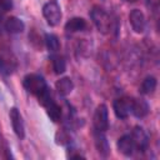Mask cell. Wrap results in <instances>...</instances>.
<instances>
[{
    "mask_svg": "<svg viewBox=\"0 0 160 160\" xmlns=\"http://www.w3.org/2000/svg\"><path fill=\"white\" fill-rule=\"evenodd\" d=\"M90 18H91L92 22L95 24L96 29L99 31H101L102 34L109 32V30L111 29V18L102 8L94 6L92 10L90 11Z\"/></svg>",
    "mask_w": 160,
    "mask_h": 160,
    "instance_id": "cell-1",
    "label": "cell"
},
{
    "mask_svg": "<svg viewBox=\"0 0 160 160\" xmlns=\"http://www.w3.org/2000/svg\"><path fill=\"white\" fill-rule=\"evenodd\" d=\"M22 85L28 92H30L35 96L40 95L48 88L44 78L38 75V74H28L22 80Z\"/></svg>",
    "mask_w": 160,
    "mask_h": 160,
    "instance_id": "cell-2",
    "label": "cell"
},
{
    "mask_svg": "<svg viewBox=\"0 0 160 160\" xmlns=\"http://www.w3.org/2000/svg\"><path fill=\"white\" fill-rule=\"evenodd\" d=\"M42 15H44L46 22L50 26H56L60 22L61 16H62L60 5L55 0H51V1L46 2L42 6Z\"/></svg>",
    "mask_w": 160,
    "mask_h": 160,
    "instance_id": "cell-3",
    "label": "cell"
},
{
    "mask_svg": "<svg viewBox=\"0 0 160 160\" xmlns=\"http://www.w3.org/2000/svg\"><path fill=\"white\" fill-rule=\"evenodd\" d=\"M92 122H94L95 130H98V131L105 132L109 129V112H108V106L105 104L98 105V108L94 112Z\"/></svg>",
    "mask_w": 160,
    "mask_h": 160,
    "instance_id": "cell-4",
    "label": "cell"
},
{
    "mask_svg": "<svg viewBox=\"0 0 160 160\" xmlns=\"http://www.w3.org/2000/svg\"><path fill=\"white\" fill-rule=\"evenodd\" d=\"M131 105H132V99H130V98L116 99L112 104V109H114L116 118L126 119L129 116V114L131 112Z\"/></svg>",
    "mask_w": 160,
    "mask_h": 160,
    "instance_id": "cell-5",
    "label": "cell"
},
{
    "mask_svg": "<svg viewBox=\"0 0 160 160\" xmlns=\"http://www.w3.org/2000/svg\"><path fill=\"white\" fill-rule=\"evenodd\" d=\"M10 120H11V125H12V130H14L15 135L19 139H24L25 138V125H24L22 116L16 108L10 109Z\"/></svg>",
    "mask_w": 160,
    "mask_h": 160,
    "instance_id": "cell-6",
    "label": "cell"
},
{
    "mask_svg": "<svg viewBox=\"0 0 160 160\" xmlns=\"http://www.w3.org/2000/svg\"><path fill=\"white\" fill-rule=\"evenodd\" d=\"M131 139L134 141L135 149L140 151H145L149 146V136L141 126H135L131 132Z\"/></svg>",
    "mask_w": 160,
    "mask_h": 160,
    "instance_id": "cell-7",
    "label": "cell"
},
{
    "mask_svg": "<svg viewBox=\"0 0 160 160\" xmlns=\"http://www.w3.org/2000/svg\"><path fill=\"white\" fill-rule=\"evenodd\" d=\"M129 21L135 32L141 34L145 30V16L141 10H139V9L131 10L129 14Z\"/></svg>",
    "mask_w": 160,
    "mask_h": 160,
    "instance_id": "cell-8",
    "label": "cell"
},
{
    "mask_svg": "<svg viewBox=\"0 0 160 160\" xmlns=\"http://www.w3.org/2000/svg\"><path fill=\"white\" fill-rule=\"evenodd\" d=\"M116 146H118V150L125 156H131L135 150V145L131 139V135H122L118 140Z\"/></svg>",
    "mask_w": 160,
    "mask_h": 160,
    "instance_id": "cell-9",
    "label": "cell"
},
{
    "mask_svg": "<svg viewBox=\"0 0 160 160\" xmlns=\"http://www.w3.org/2000/svg\"><path fill=\"white\" fill-rule=\"evenodd\" d=\"M149 104L146 100L144 99H135L132 100V105H131V112L134 114V116L141 119V118H145L148 114H149Z\"/></svg>",
    "mask_w": 160,
    "mask_h": 160,
    "instance_id": "cell-10",
    "label": "cell"
},
{
    "mask_svg": "<svg viewBox=\"0 0 160 160\" xmlns=\"http://www.w3.org/2000/svg\"><path fill=\"white\" fill-rule=\"evenodd\" d=\"M4 28L10 34H19L24 29H25V24L22 22V20H20L19 18L16 16H10L6 19L5 24H4Z\"/></svg>",
    "mask_w": 160,
    "mask_h": 160,
    "instance_id": "cell-11",
    "label": "cell"
},
{
    "mask_svg": "<svg viewBox=\"0 0 160 160\" xmlns=\"http://www.w3.org/2000/svg\"><path fill=\"white\" fill-rule=\"evenodd\" d=\"M94 136H95V146H96L98 152L104 158L108 156V154H109V144H108V140H106L104 132L96 130Z\"/></svg>",
    "mask_w": 160,
    "mask_h": 160,
    "instance_id": "cell-12",
    "label": "cell"
},
{
    "mask_svg": "<svg viewBox=\"0 0 160 160\" xmlns=\"http://www.w3.org/2000/svg\"><path fill=\"white\" fill-rule=\"evenodd\" d=\"M55 89L58 90V92L61 95V96H66L69 95L72 89H74V82L70 78H61L60 80L56 81L55 84Z\"/></svg>",
    "mask_w": 160,
    "mask_h": 160,
    "instance_id": "cell-13",
    "label": "cell"
},
{
    "mask_svg": "<svg viewBox=\"0 0 160 160\" xmlns=\"http://www.w3.org/2000/svg\"><path fill=\"white\" fill-rule=\"evenodd\" d=\"M86 28V21L82 18H72L65 24V30L68 32H78Z\"/></svg>",
    "mask_w": 160,
    "mask_h": 160,
    "instance_id": "cell-14",
    "label": "cell"
},
{
    "mask_svg": "<svg viewBox=\"0 0 160 160\" xmlns=\"http://www.w3.org/2000/svg\"><path fill=\"white\" fill-rule=\"evenodd\" d=\"M44 108L46 109L48 116H49L54 122H56V121L60 120V118H61V108H60L54 100H51V101H50L48 105H45Z\"/></svg>",
    "mask_w": 160,
    "mask_h": 160,
    "instance_id": "cell-15",
    "label": "cell"
},
{
    "mask_svg": "<svg viewBox=\"0 0 160 160\" xmlns=\"http://www.w3.org/2000/svg\"><path fill=\"white\" fill-rule=\"evenodd\" d=\"M156 79L154 76H148L144 79V81L141 82V86H140V92L144 94V95H150L155 91L156 89Z\"/></svg>",
    "mask_w": 160,
    "mask_h": 160,
    "instance_id": "cell-16",
    "label": "cell"
},
{
    "mask_svg": "<svg viewBox=\"0 0 160 160\" xmlns=\"http://www.w3.org/2000/svg\"><path fill=\"white\" fill-rule=\"evenodd\" d=\"M51 64H52L54 72L58 75L62 74L66 70V61L60 55H51Z\"/></svg>",
    "mask_w": 160,
    "mask_h": 160,
    "instance_id": "cell-17",
    "label": "cell"
},
{
    "mask_svg": "<svg viewBox=\"0 0 160 160\" xmlns=\"http://www.w3.org/2000/svg\"><path fill=\"white\" fill-rule=\"evenodd\" d=\"M45 44H46V48L50 52H56L60 49V42H59V39L55 34H46L45 35Z\"/></svg>",
    "mask_w": 160,
    "mask_h": 160,
    "instance_id": "cell-18",
    "label": "cell"
},
{
    "mask_svg": "<svg viewBox=\"0 0 160 160\" xmlns=\"http://www.w3.org/2000/svg\"><path fill=\"white\" fill-rule=\"evenodd\" d=\"M0 8L4 11H9L12 8V0H0Z\"/></svg>",
    "mask_w": 160,
    "mask_h": 160,
    "instance_id": "cell-19",
    "label": "cell"
},
{
    "mask_svg": "<svg viewBox=\"0 0 160 160\" xmlns=\"http://www.w3.org/2000/svg\"><path fill=\"white\" fill-rule=\"evenodd\" d=\"M125 1H129V2H135V1H138V0H125Z\"/></svg>",
    "mask_w": 160,
    "mask_h": 160,
    "instance_id": "cell-20",
    "label": "cell"
},
{
    "mask_svg": "<svg viewBox=\"0 0 160 160\" xmlns=\"http://www.w3.org/2000/svg\"><path fill=\"white\" fill-rule=\"evenodd\" d=\"M0 25H1V18H0Z\"/></svg>",
    "mask_w": 160,
    "mask_h": 160,
    "instance_id": "cell-21",
    "label": "cell"
}]
</instances>
